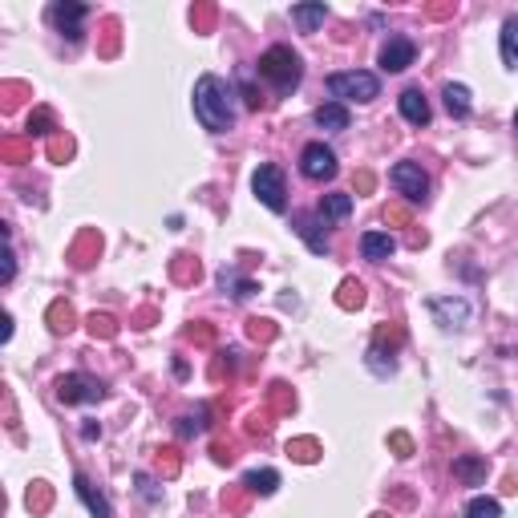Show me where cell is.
<instances>
[{
	"mask_svg": "<svg viewBox=\"0 0 518 518\" xmlns=\"http://www.w3.org/2000/svg\"><path fill=\"white\" fill-rule=\"evenodd\" d=\"M397 110H401V118H405L409 126H417V130H422V126H430V118H433L430 97H425L417 86H409L401 97H397Z\"/></svg>",
	"mask_w": 518,
	"mask_h": 518,
	"instance_id": "cell-10",
	"label": "cell"
},
{
	"mask_svg": "<svg viewBox=\"0 0 518 518\" xmlns=\"http://www.w3.org/2000/svg\"><path fill=\"white\" fill-rule=\"evenodd\" d=\"M413 57H417V45L409 41V37H389L385 45H381L377 53V65L385 73H405L413 65Z\"/></svg>",
	"mask_w": 518,
	"mask_h": 518,
	"instance_id": "cell-8",
	"label": "cell"
},
{
	"mask_svg": "<svg viewBox=\"0 0 518 518\" xmlns=\"http://www.w3.org/2000/svg\"><path fill=\"white\" fill-rule=\"evenodd\" d=\"M498 45H502V65H506V70H518V17L502 21Z\"/></svg>",
	"mask_w": 518,
	"mask_h": 518,
	"instance_id": "cell-19",
	"label": "cell"
},
{
	"mask_svg": "<svg viewBox=\"0 0 518 518\" xmlns=\"http://www.w3.org/2000/svg\"><path fill=\"white\" fill-rule=\"evenodd\" d=\"M328 17V4H292V21L300 25V33H317Z\"/></svg>",
	"mask_w": 518,
	"mask_h": 518,
	"instance_id": "cell-18",
	"label": "cell"
},
{
	"mask_svg": "<svg viewBox=\"0 0 518 518\" xmlns=\"http://www.w3.org/2000/svg\"><path fill=\"white\" fill-rule=\"evenodd\" d=\"M259 78L272 81L275 94H292L300 86V78H304V62H300V53L292 45H272L259 57Z\"/></svg>",
	"mask_w": 518,
	"mask_h": 518,
	"instance_id": "cell-2",
	"label": "cell"
},
{
	"mask_svg": "<svg viewBox=\"0 0 518 518\" xmlns=\"http://www.w3.org/2000/svg\"><path fill=\"white\" fill-rule=\"evenodd\" d=\"M320 223H325L320 215H296V235L304 239L312 255H328V251H333V247H328V235L320 231Z\"/></svg>",
	"mask_w": 518,
	"mask_h": 518,
	"instance_id": "cell-11",
	"label": "cell"
},
{
	"mask_svg": "<svg viewBox=\"0 0 518 518\" xmlns=\"http://www.w3.org/2000/svg\"><path fill=\"white\" fill-rule=\"evenodd\" d=\"M292 454H296L300 462H312V457H317V454H312V441H300V446H292Z\"/></svg>",
	"mask_w": 518,
	"mask_h": 518,
	"instance_id": "cell-32",
	"label": "cell"
},
{
	"mask_svg": "<svg viewBox=\"0 0 518 518\" xmlns=\"http://www.w3.org/2000/svg\"><path fill=\"white\" fill-rule=\"evenodd\" d=\"M441 102H446V110H449V118H470V110H474V102H470V89L462 86V81H449L446 89H441Z\"/></svg>",
	"mask_w": 518,
	"mask_h": 518,
	"instance_id": "cell-17",
	"label": "cell"
},
{
	"mask_svg": "<svg viewBox=\"0 0 518 518\" xmlns=\"http://www.w3.org/2000/svg\"><path fill=\"white\" fill-rule=\"evenodd\" d=\"M243 486L251 494H259V498H267V494H275V486H280V474H275V470H247Z\"/></svg>",
	"mask_w": 518,
	"mask_h": 518,
	"instance_id": "cell-21",
	"label": "cell"
},
{
	"mask_svg": "<svg viewBox=\"0 0 518 518\" xmlns=\"http://www.w3.org/2000/svg\"><path fill=\"white\" fill-rule=\"evenodd\" d=\"M202 430H207V409L186 413V417H178V425H175L178 438H194V433H202Z\"/></svg>",
	"mask_w": 518,
	"mask_h": 518,
	"instance_id": "cell-25",
	"label": "cell"
},
{
	"mask_svg": "<svg viewBox=\"0 0 518 518\" xmlns=\"http://www.w3.org/2000/svg\"><path fill=\"white\" fill-rule=\"evenodd\" d=\"M312 122H317L320 130H328V134H341V130H349L352 114H349V106H341V102H325V106H317Z\"/></svg>",
	"mask_w": 518,
	"mask_h": 518,
	"instance_id": "cell-15",
	"label": "cell"
},
{
	"mask_svg": "<svg viewBox=\"0 0 518 518\" xmlns=\"http://www.w3.org/2000/svg\"><path fill=\"white\" fill-rule=\"evenodd\" d=\"M317 215L325 223H344L352 215V194H344V191L325 194V199H320V207H317Z\"/></svg>",
	"mask_w": 518,
	"mask_h": 518,
	"instance_id": "cell-16",
	"label": "cell"
},
{
	"mask_svg": "<svg viewBox=\"0 0 518 518\" xmlns=\"http://www.w3.org/2000/svg\"><path fill=\"white\" fill-rule=\"evenodd\" d=\"M341 292H344V296H341V304H344V308H352V304L360 308V304H365V288H360L357 280H344V288H341Z\"/></svg>",
	"mask_w": 518,
	"mask_h": 518,
	"instance_id": "cell-27",
	"label": "cell"
},
{
	"mask_svg": "<svg viewBox=\"0 0 518 518\" xmlns=\"http://www.w3.org/2000/svg\"><path fill=\"white\" fill-rule=\"evenodd\" d=\"M369 369L377 373V377H393V373H397L393 352H385L381 344H373V349H369Z\"/></svg>",
	"mask_w": 518,
	"mask_h": 518,
	"instance_id": "cell-24",
	"label": "cell"
},
{
	"mask_svg": "<svg viewBox=\"0 0 518 518\" xmlns=\"http://www.w3.org/2000/svg\"><path fill=\"white\" fill-rule=\"evenodd\" d=\"M49 25L57 29V33H65L70 41H81V21L89 17V9L86 4H49Z\"/></svg>",
	"mask_w": 518,
	"mask_h": 518,
	"instance_id": "cell-9",
	"label": "cell"
},
{
	"mask_svg": "<svg viewBox=\"0 0 518 518\" xmlns=\"http://www.w3.org/2000/svg\"><path fill=\"white\" fill-rule=\"evenodd\" d=\"M49 320H53V325H49L53 333H70V328H73V312H70V304H53V308H49Z\"/></svg>",
	"mask_w": 518,
	"mask_h": 518,
	"instance_id": "cell-26",
	"label": "cell"
},
{
	"mask_svg": "<svg viewBox=\"0 0 518 518\" xmlns=\"http://www.w3.org/2000/svg\"><path fill=\"white\" fill-rule=\"evenodd\" d=\"M389 183H393V191L409 202H425V194H430V175H425L417 162H397V167L389 170Z\"/></svg>",
	"mask_w": 518,
	"mask_h": 518,
	"instance_id": "cell-7",
	"label": "cell"
},
{
	"mask_svg": "<svg viewBox=\"0 0 518 518\" xmlns=\"http://www.w3.org/2000/svg\"><path fill=\"white\" fill-rule=\"evenodd\" d=\"M134 482H138V494H142V498H146V502H162V494L154 490V482H150L146 474H138V478H134Z\"/></svg>",
	"mask_w": 518,
	"mask_h": 518,
	"instance_id": "cell-29",
	"label": "cell"
},
{
	"mask_svg": "<svg viewBox=\"0 0 518 518\" xmlns=\"http://www.w3.org/2000/svg\"><path fill=\"white\" fill-rule=\"evenodd\" d=\"M454 474L462 478L465 486H482V478H486V462H482V457H457V462H454Z\"/></svg>",
	"mask_w": 518,
	"mask_h": 518,
	"instance_id": "cell-22",
	"label": "cell"
},
{
	"mask_svg": "<svg viewBox=\"0 0 518 518\" xmlns=\"http://www.w3.org/2000/svg\"><path fill=\"white\" fill-rule=\"evenodd\" d=\"M514 130H518V114H514Z\"/></svg>",
	"mask_w": 518,
	"mask_h": 518,
	"instance_id": "cell-34",
	"label": "cell"
},
{
	"mask_svg": "<svg viewBox=\"0 0 518 518\" xmlns=\"http://www.w3.org/2000/svg\"><path fill=\"white\" fill-rule=\"evenodd\" d=\"M430 312L438 317V325L441 328H462L465 325V317H470V304L465 300H430Z\"/></svg>",
	"mask_w": 518,
	"mask_h": 518,
	"instance_id": "cell-14",
	"label": "cell"
},
{
	"mask_svg": "<svg viewBox=\"0 0 518 518\" xmlns=\"http://www.w3.org/2000/svg\"><path fill=\"white\" fill-rule=\"evenodd\" d=\"M73 490H78V498L86 502V510L94 518H114V510H110V502H106V494L97 490L94 482H89L86 474H73Z\"/></svg>",
	"mask_w": 518,
	"mask_h": 518,
	"instance_id": "cell-13",
	"label": "cell"
},
{
	"mask_svg": "<svg viewBox=\"0 0 518 518\" xmlns=\"http://www.w3.org/2000/svg\"><path fill=\"white\" fill-rule=\"evenodd\" d=\"M462 518H502V506H498V498H486V494H478V498L465 502V514Z\"/></svg>",
	"mask_w": 518,
	"mask_h": 518,
	"instance_id": "cell-23",
	"label": "cell"
},
{
	"mask_svg": "<svg viewBox=\"0 0 518 518\" xmlns=\"http://www.w3.org/2000/svg\"><path fill=\"white\" fill-rule=\"evenodd\" d=\"M219 288L227 292L231 300H247V296H255V292H259V284H255V280H243L239 272H227V267H223V272H219Z\"/></svg>",
	"mask_w": 518,
	"mask_h": 518,
	"instance_id": "cell-20",
	"label": "cell"
},
{
	"mask_svg": "<svg viewBox=\"0 0 518 518\" xmlns=\"http://www.w3.org/2000/svg\"><path fill=\"white\" fill-rule=\"evenodd\" d=\"M89 333H94V336H114V320L97 317V312H94V317H89Z\"/></svg>",
	"mask_w": 518,
	"mask_h": 518,
	"instance_id": "cell-28",
	"label": "cell"
},
{
	"mask_svg": "<svg viewBox=\"0 0 518 518\" xmlns=\"http://www.w3.org/2000/svg\"><path fill=\"white\" fill-rule=\"evenodd\" d=\"M300 170H304V178H312V183H328V178H336V150L325 146V142H308L304 150H300Z\"/></svg>",
	"mask_w": 518,
	"mask_h": 518,
	"instance_id": "cell-6",
	"label": "cell"
},
{
	"mask_svg": "<svg viewBox=\"0 0 518 518\" xmlns=\"http://www.w3.org/2000/svg\"><path fill=\"white\" fill-rule=\"evenodd\" d=\"M81 438H86V441H94V438H102V425H94V422H86V425H81Z\"/></svg>",
	"mask_w": 518,
	"mask_h": 518,
	"instance_id": "cell-33",
	"label": "cell"
},
{
	"mask_svg": "<svg viewBox=\"0 0 518 518\" xmlns=\"http://www.w3.org/2000/svg\"><path fill=\"white\" fill-rule=\"evenodd\" d=\"M194 118L202 122V130L227 134L235 126V89H231V81H223L219 73H202L194 81Z\"/></svg>",
	"mask_w": 518,
	"mask_h": 518,
	"instance_id": "cell-1",
	"label": "cell"
},
{
	"mask_svg": "<svg viewBox=\"0 0 518 518\" xmlns=\"http://www.w3.org/2000/svg\"><path fill=\"white\" fill-rule=\"evenodd\" d=\"M328 94L341 102V106H349V102H373V97H381V78L369 70H341V73H328Z\"/></svg>",
	"mask_w": 518,
	"mask_h": 518,
	"instance_id": "cell-3",
	"label": "cell"
},
{
	"mask_svg": "<svg viewBox=\"0 0 518 518\" xmlns=\"http://www.w3.org/2000/svg\"><path fill=\"white\" fill-rule=\"evenodd\" d=\"M393 251H397V239L389 235V231H365V235H360V255H365L369 264H385Z\"/></svg>",
	"mask_w": 518,
	"mask_h": 518,
	"instance_id": "cell-12",
	"label": "cell"
},
{
	"mask_svg": "<svg viewBox=\"0 0 518 518\" xmlns=\"http://www.w3.org/2000/svg\"><path fill=\"white\" fill-rule=\"evenodd\" d=\"M251 191H255V199L264 202V207H267L272 215H284V211H288V183H284V170L275 167V162H264V167L255 170Z\"/></svg>",
	"mask_w": 518,
	"mask_h": 518,
	"instance_id": "cell-4",
	"label": "cell"
},
{
	"mask_svg": "<svg viewBox=\"0 0 518 518\" xmlns=\"http://www.w3.org/2000/svg\"><path fill=\"white\" fill-rule=\"evenodd\" d=\"M12 275H17V251L9 247V255H4V275H0V280L12 284Z\"/></svg>",
	"mask_w": 518,
	"mask_h": 518,
	"instance_id": "cell-30",
	"label": "cell"
},
{
	"mask_svg": "<svg viewBox=\"0 0 518 518\" xmlns=\"http://www.w3.org/2000/svg\"><path fill=\"white\" fill-rule=\"evenodd\" d=\"M106 397V385L97 377H89V373H65V377H57V401L65 405H94Z\"/></svg>",
	"mask_w": 518,
	"mask_h": 518,
	"instance_id": "cell-5",
	"label": "cell"
},
{
	"mask_svg": "<svg viewBox=\"0 0 518 518\" xmlns=\"http://www.w3.org/2000/svg\"><path fill=\"white\" fill-rule=\"evenodd\" d=\"M393 449H397V457H409L413 454V446H409V438H405V433H393Z\"/></svg>",
	"mask_w": 518,
	"mask_h": 518,
	"instance_id": "cell-31",
	"label": "cell"
}]
</instances>
